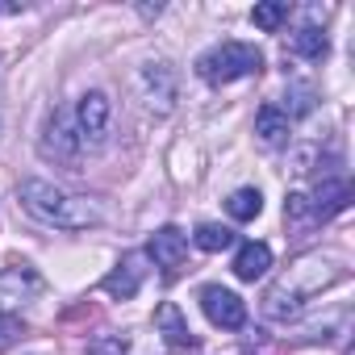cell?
Here are the masks:
<instances>
[{
  "mask_svg": "<svg viewBox=\"0 0 355 355\" xmlns=\"http://www.w3.org/2000/svg\"><path fill=\"white\" fill-rule=\"evenodd\" d=\"M201 309H205V318H209L214 326H222V330H243V326H247V305H243V297L230 293V288H222V284H205V288H201Z\"/></svg>",
  "mask_w": 355,
  "mask_h": 355,
  "instance_id": "cell-4",
  "label": "cell"
},
{
  "mask_svg": "<svg viewBox=\"0 0 355 355\" xmlns=\"http://www.w3.org/2000/svg\"><path fill=\"white\" fill-rule=\"evenodd\" d=\"M284 222H288V230H293V234H305L309 226H318L313 205H309V197H305V193H288V201H284Z\"/></svg>",
  "mask_w": 355,
  "mask_h": 355,
  "instance_id": "cell-16",
  "label": "cell"
},
{
  "mask_svg": "<svg viewBox=\"0 0 355 355\" xmlns=\"http://www.w3.org/2000/svg\"><path fill=\"white\" fill-rule=\"evenodd\" d=\"M17 334H26V326H21L13 313H0V347H5V343H13Z\"/></svg>",
  "mask_w": 355,
  "mask_h": 355,
  "instance_id": "cell-21",
  "label": "cell"
},
{
  "mask_svg": "<svg viewBox=\"0 0 355 355\" xmlns=\"http://www.w3.org/2000/svg\"><path fill=\"white\" fill-rule=\"evenodd\" d=\"M184 255H189V234L175 230V226L155 230L146 243V259H155V268H163V272H175L184 263Z\"/></svg>",
  "mask_w": 355,
  "mask_h": 355,
  "instance_id": "cell-9",
  "label": "cell"
},
{
  "mask_svg": "<svg viewBox=\"0 0 355 355\" xmlns=\"http://www.w3.org/2000/svg\"><path fill=\"white\" fill-rule=\"evenodd\" d=\"M255 134H259L263 146H284V142H288V117H284L276 105H263V109L255 113Z\"/></svg>",
  "mask_w": 355,
  "mask_h": 355,
  "instance_id": "cell-13",
  "label": "cell"
},
{
  "mask_svg": "<svg viewBox=\"0 0 355 355\" xmlns=\"http://www.w3.org/2000/svg\"><path fill=\"white\" fill-rule=\"evenodd\" d=\"M109 96L105 92H84L80 105H76V134H80V146H101L109 138Z\"/></svg>",
  "mask_w": 355,
  "mask_h": 355,
  "instance_id": "cell-3",
  "label": "cell"
},
{
  "mask_svg": "<svg viewBox=\"0 0 355 355\" xmlns=\"http://www.w3.org/2000/svg\"><path fill=\"white\" fill-rule=\"evenodd\" d=\"M193 243L214 255V251H226V247L234 243V230H230V226H218V222H201L197 234H193Z\"/></svg>",
  "mask_w": 355,
  "mask_h": 355,
  "instance_id": "cell-17",
  "label": "cell"
},
{
  "mask_svg": "<svg viewBox=\"0 0 355 355\" xmlns=\"http://www.w3.org/2000/svg\"><path fill=\"white\" fill-rule=\"evenodd\" d=\"M288 13H293V9H288V0H268V5H255V9H251V21H255L259 30L276 34V30L288 21Z\"/></svg>",
  "mask_w": 355,
  "mask_h": 355,
  "instance_id": "cell-18",
  "label": "cell"
},
{
  "mask_svg": "<svg viewBox=\"0 0 355 355\" xmlns=\"http://www.w3.org/2000/svg\"><path fill=\"white\" fill-rule=\"evenodd\" d=\"M96 318H101V309H96L92 301H80V305H71V309H67V313H63L59 322H63V326L71 330V326H92Z\"/></svg>",
  "mask_w": 355,
  "mask_h": 355,
  "instance_id": "cell-20",
  "label": "cell"
},
{
  "mask_svg": "<svg viewBox=\"0 0 355 355\" xmlns=\"http://www.w3.org/2000/svg\"><path fill=\"white\" fill-rule=\"evenodd\" d=\"M284 101H288V105L280 109L284 117H305V113H313V92H309V88H288Z\"/></svg>",
  "mask_w": 355,
  "mask_h": 355,
  "instance_id": "cell-19",
  "label": "cell"
},
{
  "mask_svg": "<svg viewBox=\"0 0 355 355\" xmlns=\"http://www.w3.org/2000/svg\"><path fill=\"white\" fill-rule=\"evenodd\" d=\"M142 280H146V255L130 251V255H121V263L101 280V288H105L109 297H117V301H130V297H138Z\"/></svg>",
  "mask_w": 355,
  "mask_h": 355,
  "instance_id": "cell-7",
  "label": "cell"
},
{
  "mask_svg": "<svg viewBox=\"0 0 355 355\" xmlns=\"http://www.w3.org/2000/svg\"><path fill=\"white\" fill-rule=\"evenodd\" d=\"M38 150H42V159H55V163H63V167H76V163H80V134H76V125H71L63 113H55V117L46 121V134H42Z\"/></svg>",
  "mask_w": 355,
  "mask_h": 355,
  "instance_id": "cell-5",
  "label": "cell"
},
{
  "mask_svg": "<svg viewBox=\"0 0 355 355\" xmlns=\"http://www.w3.org/2000/svg\"><path fill=\"white\" fill-rule=\"evenodd\" d=\"M21 205L30 218H38L42 226H55V230H88V226H101L105 222V209L88 197H71L46 180H21L17 189Z\"/></svg>",
  "mask_w": 355,
  "mask_h": 355,
  "instance_id": "cell-1",
  "label": "cell"
},
{
  "mask_svg": "<svg viewBox=\"0 0 355 355\" xmlns=\"http://www.w3.org/2000/svg\"><path fill=\"white\" fill-rule=\"evenodd\" d=\"M288 51L301 55V59H326L330 55V42L318 26H301L297 34H288Z\"/></svg>",
  "mask_w": 355,
  "mask_h": 355,
  "instance_id": "cell-14",
  "label": "cell"
},
{
  "mask_svg": "<svg viewBox=\"0 0 355 355\" xmlns=\"http://www.w3.org/2000/svg\"><path fill=\"white\" fill-rule=\"evenodd\" d=\"M226 214H230L234 222H255V218L263 214V197H259V189H239V193H230Z\"/></svg>",
  "mask_w": 355,
  "mask_h": 355,
  "instance_id": "cell-15",
  "label": "cell"
},
{
  "mask_svg": "<svg viewBox=\"0 0 355 355\" xmlns=\"http://www.w3.org/2000/svg\"><path fill=\"white\" fill-rule=\"evenodd\" d=\"M42 293V276L34 268H5L0 272V313H13Z\"/></svg>",
  "mask_w": 355,
  "mask_h": 355,
  "instance_id": "cell-6",
  "label": "cell"
},
{
  "mask_svg": "<svg viewBox=\"0 0 355 355\" xmlns=\"http://www.w3.org/2000/svg\"><path fill=\"white\" fill-rule=\"evenodd\" d=\"M230 268H234V276H239V280L255 284V280H259V276H268V268H272V247H268V243H243Z\"/></svg>",
  "mask_w": 355,
  "mask_h": 355,
  "instance_id": "cell-12",
  "label": "cell"
},
{
  "mask_svg": "<svg viewBox=\"0 0 355 355\" xmlns=\"http://www.w3.org/2000/svg\"><path fill=\"white\" fill-rule=\"evenodd\" d=\"M309 205H313V218L318 222H330L334 214H343L351 205V184L347 180H322L318 193L309 197Z\"/></svg>",
  "mask_w": 355,
  "mask_h": 355,
  "instance_id": "cell-11",
  "label": "cell"
},
{
  "mask_svg": "<svg viewBox=\"0 0 355 355\" xmlns=\"http://www.w3.org/2000/svg\"><path fill=\"white\" fill-rule=\"evenodd\" d=\"M259 71H263V51L251 46V42H222V46H214L197 59V76L214 88L234 84L243 76H259Z\"/></svg>",
  "mask_w": 355,
  "mask_h": 355,
  "instance_id": "cell-2",
  "label": "cell"
},
{
  "mask_svg": "<svg viewBox=\"0 0 355 355\" xmlns=\"http://www.w3.org/2000/svg\"><path fill=\"white\" fill-rule=\"evenodd\" d=\"M142 92H146V105L155 113H171V105H175V71H171V63H146L142 67Z\"/></svg>",
  "mask_w": 355,
  "mask_h": 355,
  "instance_id": "cell-10",
  "label": "cell"
},
{
  "mask_svg": "<svg viewBox=\"0 0 355 355\" xmlns=\"http://www.w3.org/2000/svg\"><path fill=\"white\" fill-rule=\"evenodd\" d=\"M155 326H159L163 343H167L171 351H180V355H189V351L201 347V338L189 330V322H184V313H180V305H175V301H163V305L155 309Z\"/></svg>",
  "mask_w": 355,
  "mask_h": 355,
  "instance_id": "cell-8",
  "label": "cell"
}]
</instances>
